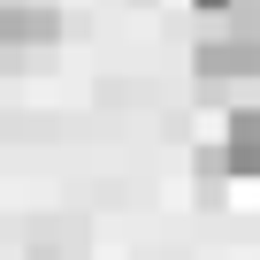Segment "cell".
I'll return each mask as SVG.
<instances>
[{"mask_svg": "<svg viewBox=\"0 0 260 260\" xmlns=\"http://www.w3.org/2000/svg\"><path fill=\"white\" fill-rule=\"evenodd\" d=\"M199 84H252L260 77V23H207L191 46Z\"/></svg>", "mask_w": 260, "mask_h": 260, "instance_id": "6da1fadb", "label": "cell"}, {"mask_svg": "<svg viewBox=\"0 0 260 260\" xmlns=\"http://www.w3.org/2000/svg\"><path fill=\"white\" fill-rule=\"evenodd\" d=\"M199 169H207V176H252V169H260V115H252V107H237V115L222 122V138L199 153Z\"/></svg>", "mask_w": 260, "mask_h": 260, "instance_id": "7a4b0ae2", "label": "cell"}, {"mask_svg": "<svg viewBox=\"0 0 260 260\" xmlns=\"http://www.w3.org/2000/svg\"><path fill=\"white\" fill-rule=\"evenodd\" d=\"M61 39V16L46 0H0V54H39Z\"/></svg>", "mask_w": 260, "mask_h": 260, "instance_id": "3957f363", "label": "cell"}, {"mask_svg": "<svg viewBox=\"0 0 260 260\" xmlns=\"http://www.w3.org/2000/svg\"><path fill=\"white\" fill-rule=\"evenodd\" d=\"M31 260H84V222H46V230H31Z\"/></svg>", "mask_w": 260, "mask_h": 260, "instance_id": "277c9868", "label": "cell"}, {"mask_svg": "<svg viewBox=\"0 0 260 260\" xmlns=\"http://www.w3.org/2000/svg\"><path fill=\"white\" fill-rule=\"evenodd\" d=\"M207 23H260V0H191Z\"/></svg>", "mask_w": 260, "mask_h": 260, "instance_id": "5b68a950", "label": "cell"}]
</instances>
